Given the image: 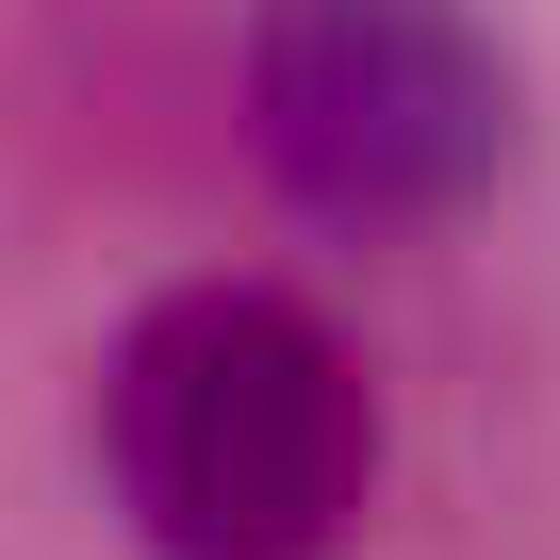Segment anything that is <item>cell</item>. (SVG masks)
Masks as SVG:
<instances>
[{"instance_id": "cell-1", "label": "cell", "mask_w": 560, "mask_h": 560, "mask_svg": "<svg viewBox=\"0 0 560 560\" xmlns=\"http://www.w3.org/2000/svg\"><path fill=\"white\" fill-rule=\"evenodd\" d=\"M83 462L149 560H347L396 429L298 280H165L100 347Z\"/></svg>"}, {"instance_id": "cell-2", "label": "cell", "mask_w": 560, "mask_h": 560, "mask_svg": "<svg viewBox=\"0 0 560 560\" xmlns=\"http://www.w3.org/2000/svg\"><path fill=\"white\" fill-rule=\"evenodd\" d=\"M231 100L314 231H445L527 165V50L494 0H247Z\"/></svg>"}]
</instances>
